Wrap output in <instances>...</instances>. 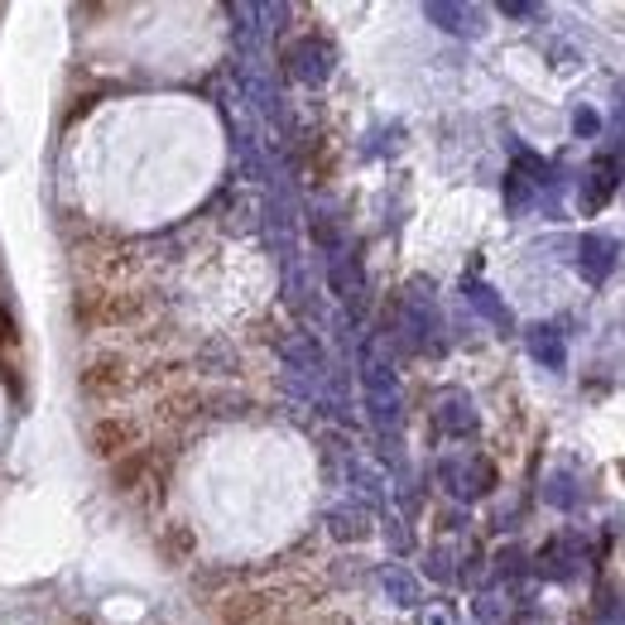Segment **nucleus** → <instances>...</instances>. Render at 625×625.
I'll return each mask as SVG.
<instances>
[{
  "label": "nucleus",
  "mask_w": 625,
  "mask_h": 625,
  "mask_svg": "<svg viewBox=\"0 0 625 625\" xmlns=\"http://www.w3.org/2000/svg\"><path fill=\"white\" fill-rule=\"evenodd\" d=\"M120 385H126L120 356H92L87 366H82V394H96V400H106V394H116Z\"/></svg>",
  "instance_id": "nucleus-1"
},
{
  "label": "nucleus",
  "mask_w": 625,
  "mask_h": 625,
  "mask_svg": "<svg viewBox=\"0 0 625 625\" xmlns=\"http://www.w3.org/2000/svg\"><path fill=\"white\" fill-rule=\"evenodd\" d=\"M130 438H135V428H130L126 418H96L92 424V452L106 457V462H111L116 452H126Z\"/></svg>",
  "instance_id": "nucleus-2"
}]
</instances>
